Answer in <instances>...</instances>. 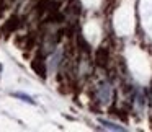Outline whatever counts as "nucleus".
I'll list each match as a JSON object with an SVG mask.
<instances>
[{
    "instance_id": "7",
    "label": "nucleus",
    "mask_w": 152,
    "mask_h": 132,
    "mask_svg": "<svg viewBox=\"0 0 152 132\" xmlns=\"http://www.w3.org/2000/svg\"><path fill=\"white\" fill-rule=\"evenodd\" d=\"M100 124H103L106 129H111V131H124V127L116 125V124H113V122H108V121H105V119H100Z\"/></svg>"
},
{
    "instance_id": "6",
    "label": "nucleus",
    "mask_w": 152,
    "mask_h": 132,
    "mask_svg": "<svg viewBox=\"0 0 152 132\" xmlns=\"http://www.w3.org/2000/svg\"><path fill=\"white\" fill-rule=\"evenodd\" d=\"M12 96H15V98H20L21 101H26V103H30V104H34V99L31 98L30 95H25V93L15 91V93H12Z\"/></svg>"
},
{
    "instance_id": "8",
    "label": "nucleus",
    "mask_w": 152,
    "mask_h": 132,
    "mask_svg": "<svg viewBox=\"0 0 152 132\" xmlns=\"http://www.w3.org/2000/svg\"><path fill=\"white\" fill-rule=\"evenodd\" d=\"M4 8H5V5L0 4V17H2V13H4Z\"/></svg>"
},
{
    "instance_id": "1",
    "label": "nucleus",
    "mask_w": 152,
    "mask_h": 132,
    "mask_svg": "<svg viewBox=\"0 0 152 132\" xmlns=\"http://www.w3.org/2000/svg\"><path fill=\"white\" fill-rule=\"evenodd\" d=\"M31 69L36 75H39L41 78H46V62H44V54H38L33 60H31Z\"/></svg>"
},
{
    "instance_id": "5",
    "label": "nucleus",
    "mask_w": 152,
    "mask_h": 132,
    "mask_svg": "<svg viewBox=\"0 0 152 132\" xmlns=\"http://www.w3.org/2000/svg\"><path fill=\"white\" fill-rule=\"evenodd\" d=\"M77 44H79V49L82 51L83 54H90V46H88V43L83 39V36H82L80 33H77Z\"/></svg>"
},
{
    "instance_id": "4",
    "label": "nucleus",
    "mask_w": 152,
    "mask_h": 132,
    "mask_svg": "<svg viewBox=\"0 0 152 132\" xmlns=\"http://www.w3.org/2000/svg\"><path fill=\"white\" fill-rule=\"evenodd\" d=\"M18 26H20V18L18 17H10L8 21L4 25V33L10 34V33H13L15 30H18Z\"/></svg>"
},
{
    "instance_id": "3",
    "label": "nucleus",
    "mask_w": 152,
    "mask_h": 132,
    "mask_svg": "<svg viewBox=\"0 0 152 132\" xmlns=\"http://www.w3.org/2000/svg\"><path fill=\"white\" fill-rule=\"evenodd\" d=\"M96 99H98L100 103H103V104H106V103L111 99V85H110L108 82L102 83V85L96 88Z\"/></svg>"
},
{
    "instance_id": "9",
    "label": "nucleus",
    "mask_w": 152,
    "mask_h": 132,
    "mask_svg": "<svg viewBox=\"0 0 152 132\" xmlns=\"http://www.w3.org/2000/svg\"><path fill=\"white\" fill-rule=\"evenodd\" d=\"M2 69H4V67H2V64H0V73H2Z\"/></svg>"
},
{
    "instance_id": "2",
    "label": "nucleus",
    "mask_w": 152,
    "mask_h": 132,
    "mask_svg": "<svg viewBox=\"0 0 152 132\" xmlns=\"http://www.w3.org/2000/svg\"><path fill=\"white\" fill-rule=\"evenodd\" d=\"M108 60H110V51H108V47L103 44V46H100L95 52V64L98 67H102V69H105V67L108 65Z\"/></svg>"
}]
</instances>
